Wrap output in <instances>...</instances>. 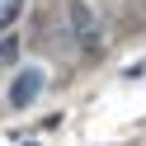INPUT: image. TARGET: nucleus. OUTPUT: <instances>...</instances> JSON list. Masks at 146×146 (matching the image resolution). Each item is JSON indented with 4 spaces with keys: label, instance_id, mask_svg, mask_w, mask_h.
<instances>
[{
    "label": "nucleus",
    "instance_id": "f257e3e1",
    "mask_svg": "<svg viewBox=\"0 0 146 146\" xmlns=\"http://www.w3.org/2000/svg\"><path fill=\"white\" fill-rule=\"evenodd\" d=\"M66 24H71V38H76V47L85 52V57H104V24H99L94 5H85V0H71L66 5Z\"/></svg>",
    "mask_w": 146,
    "mask_h": 146
},
{
    "label": "nucleus",
    "instance_id": "f03ea898",
    "mask_svg": "<svg viewBox=\"0 0 146 146\" xmlns=\"http://www.w3.org/2000/svg\"><path fill=\"white\" fill-rule=\"evenodd\" d=\"M42 85H47L42 66H24V71H14V80H10V108H29L33 99L42 94Z\"/></svg>",
    "mask_w": 146,
    "mask_h": 146
},
{
    "label": "nucleus",
    "instance_id": "7ed1b4c3",
    "mask_svg": "<svg viewBox=\"0 0 146 146\" xmlns=\"http://www.w3.org/2000/svg\"><path fill=\"white\" fill-rule=\"evenodd\" d=\"M19 10H24V0H0V29H10L19 19Z\"/></svg>",
    "mask_w": 146,
    "mask_h": 146
},
{
    "label": "nucleus",
    "instance_id": "20e7f679",
    "mask_svg": "<svg viewBox=\"0 0 146 146\" xmlns=\"http://www.w3.org/2000/svg\"><path fill=\"white\" fill-rule=\"evenodd\" d=\"M14 57H19V42L5 38V42H0V61H14Z\"/></svg>",
    "mask_w": 146,
    "mask_h": 146
}]
</instances>
